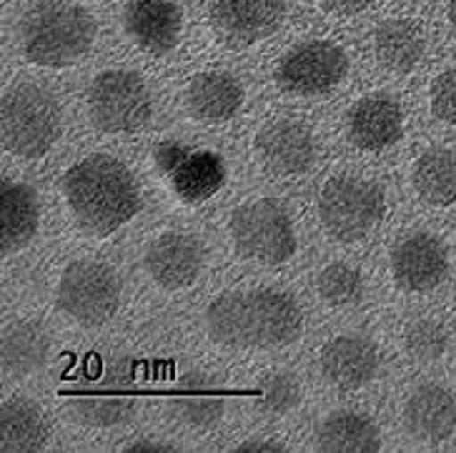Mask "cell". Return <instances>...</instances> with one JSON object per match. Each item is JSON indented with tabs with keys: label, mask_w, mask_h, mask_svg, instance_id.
<instances>
[{
	"label": "cell",
	"mask_w": 456,
	"mask_h": 453,
	"mask_svg": "<svg viewBox=\"0 0 456 453\" xmlns=\"http://www.w3.org/2000/svg\"><path fill=\"white\" fill-rule=\"evenodd\" d=\"M374 0H319L323 11L334 15H359L363 13Z\"/></svg>",
	"instance_id": "obj_33"
},
{
	"label": "cell",
	"mask_w": 456,
	"mask_h": 453,
	"mask_svg": "<svg viewBox=\"0 0 456 453\" xmlns=\"http://www.w3.org/2000/svg\"><path fill=\"white\" fill-rule=\"evenodd\" d=\"M427 51V33L411 18H389L374 33L376 61L391 73H411Z\"/></svg>",
	"instance_id": "obj_26"
},
{
	"label": "cell",
	"mask_w": 456,
	"mask_h": 453,
	"mask_svg": "<svg viewBox=\"0 0 456 453\" xmlns=\"http://www.w3.org/2000/svg\"><path fill=\"white\" fill-rule=\"evenodd\" d=\"M206 261V243L191 231H163L148 240L143 251V271L148 280L166 294L193 288L203 276Z\"/></svg>",
	"instance_id": "obj_12"
},
{
	"label": "cell",
	"mask_w": 456,
	"mask_h": 453,
	"mask_svg": "<svg viewBox=\"0 0 456 453\" xmlns=\"http://www.w3.org/2000/svg\"><path fill=\"white\" fill-rule=\"evenodd\" d=\"M95 33L98 26L88 8L68 0H41L18 23V48L33 66L66 68L88 55Z\"/></svg>",
	"instance_id": "obj_4"
},
{
	"label": "cell",
	"mask_w": 456,
	"mask_h": 453,
	"mask_svg": "<svg viewBox=\"0 0 456 453\" xmlns=\"http://www.w3.org/2000/svg\"><path fill=\"white\" fill-rule=\"evenodd\" d=\"M153 168L175 198L188 206L214 198L228 175L224 156L211 148L188 146L178 138H168L153 148Z\"/></svg>",
	"instance_id": "obj_10"
},
{
	"label": "cell",
	"mask_w": 456,
	"mask_h": 453,
	"mask_svg": "<svg viewBox=\"0 0 456 453\" xmlns=\"http://www.w3.org/2000/svg\"><path fill=\"white\" fill-rule=\"evenodd\" d=\"M349 76V55L334 40L311 38L291 45L273 68L283 93L316 98L336 91Z\"/></svg>",
	"instance_id": "obj_11"
},
{
	"label": "cell",
	"mask_w": 456,
	"mask_h": 453,
	"mask_svg": "<svg viewBox=\"0 0 456 453\" xmlns=\"http://www.w3.org/2000/svg\"><path fill=\"white\" fill-rule=\"evenodd\" d=\"M446 18H449V26H452V30H454V36H456V0H449Z\"/></svg>",
	"instance_id": "obj_35"
},
{
	"label": "cell",
	"mask_w": 456,
	"mask_h": 453,
	"mask_svg": "<svg viewBox=\"0 0 456 453\" xmlns=\"http://www.w3.org/2000/svg\"><path fill=\"white\" fill-rule=\"evenodd\" d=\"M231 453H289V446L276 439H246L241 441Z\"/></svg>",
	"instance_id": "obj_32"
},
{
	"label": "cell",
	"mask_w": 456,
	"mask_h": 453,
	"mask_svg": "<svg viewBox=\"0 0 456 453\" xmlns=\"http://www.w3.org/2000/svg\"><path fill=\"white\" fill-rule=\"evenodd\" d=\"M254 403L256 411L266 418H286L304 403V386L289 368H273L258 378Z\"/></svg>",
	"instance_id": "obj_28"
},
{
	"label": "cell",
	"mask_w": 456,
	"mask_h": 453,
	"mask_svg": "<svg viewBox=\"0 0 456 453\" xmlns=\"http://www.w3.org/2000/svg\"><path fill=\"white\" fill-rule=\"evenodd\" d=\"M246 103V88L228 70H206L196 73L183 88L186 113L206 125H221L241 113Z\"/></svg>",
	"instance_id": "obj_21"
},
{
	"label": "cell",
	"mask_w": 456,
	"mask_h": 453,
	"mask_svg": "<svg viewBox=\"0 0 456 453\" xmlns=\"http://www.w3.org/2000/svg\"><path fill=\"white\" fill-rule=\"evenodd\" d=\"M316 294L329 308H351L366 294V280L354 263L334 261L316 273Z\"/></svg>",
	"instance_id": "obj_29"
},
{
	"label": "cell",
	"mask_w": 456,
	"mask_h": 453,
	"mask_svg": "<svg viewBox=\"0 0 456 453\" xmlns=\"http://www.w3.org/2000/svg\"><path fill=\"white\" fill-rule=\"evenodd\" d=\"M411 186L419 198L431 208H446L456 203V150L429 148L414 160Z\"/></svg>",
	"instance_id": "obj_27"
},
{
	"label": "cell",
	"mask_w": 456,
	"mask_h": 453,
	"mask_svg": "<svg viewBox=\"0 0 456 453\" xmlns=\"http://www.w3.org/2000/svg\"><path fill=\"white\" fill-rule=\"evenodd\" d=\"M86 110L101 133H135L153 118V95L141 73L110 68L91 80Z\"/></svg>",
	"instance_id": "obj_9"
},
{
	"label": "cell",
	"mask_w": 456,
	"mask_h": 453,
	"mask_svg": "<svg viewBox=\"0 0 456 453\" xmlns=\"http://www.w3.org/2000/svg\"><path fill=\"white\" fill-rule=\"evenodd\" d=\"M403 431L419 443L439 446L456 431V396L442 384H419L402 403Z\"/></svg>",
	"instance_id": "obj_18"
},
{
	"label": "cell",
	"mask_w": 456,
	"mask_h": 453,
	"mask_svg": "<svg viewBox=\"0 0 456 453\" xmlns=\"http://www.w3.org/2000/svg\"><path fill=\"white\" fill-rule=\"evenodd\" d=\"M203 331L224 351H281L304 336L306 313L281 288H231L206 306Z\"/></svg>",
	"instance_id": "obj_1"
},
{
	"label": "cell",
	"mask_w": 456,
	"mask_h": 453,
	"mask_svg": "<svg viewBox=\"0 0 456 453\" xmlns=\"http://www.w3.org/2000/svg\"><path fill=\"white\" fill-rule=\"evenodd\" d=\"M53 301L68 323L78 328H101L121 311L123 280L106 261L76 258L55 280Z\"/></svg>",
	"instance_id": "obj_7"
},
{
	"label": "cell",
	"mask_w": 456,
	"mask_h": 453,
	"mask_svg": "<svg viewBox=\"0 0 456 453\" xmlns=\"http://www.w3.org/2000/svg\"><path fill=\"white\" fill-rule=\"evenodd\" d=\"M387 214V193L362 174H336L319 190L316 215L322 228L338 243L366 239Z\"/></svg>",
	"instance_id": "obj_8"
},
{
	"label": "cell",
	"mask_w": 456,
	"mask_h": 453,
	"mask_svg": "<svg viewBox=\"0 0 456 453\" xmlns=\"http://www.w3.org/2000/svg\"><path fill=\"white\" fill-rule=\"evenodd\" d=\"M351 146L369 153L391 148L403 135V108L391 93L376 91L359 98L346 113Z\"/></svg>",
	"instance_id": "obj_20"
},
{
	"label": "cell",
	"mask_w": 456,
	"mask_h": 453,
	"mask_svg": "<svg viewBox=\"0 0 456 453\" xmlns=\"http://www.w3.org/2000/svg\"><path fill=\"white\" fill-rule=\"evenodd\" d=\"M3 148L20 160L45 158L63 133V110L48 88L15 83L3 93Z\"/></svg>",
	"instance_id": "obj_5"
},
{
	"label": "cell",
	"mask_w": 456,
	"mask_h": 453,
	"mask_svg": "<svg viewBox=\"0 0 456 453\" xmlns=\"http://www.w3.org/2000/svg\"><path fill=\"white\" fill-rule=\"evenodd\" d=\"M319 368L329 386L359 391L379 376L381 353L369 336L336 334L319 348Z\"/></svg>",
	"instance_id": "obj_16"
},
{
	"label": "cell",
	"mask_w": 456,
	"mask_h": 453,
	"mask_svg": "<svg viewBox=\"0 0 456 453\" xmlns=\"http://www.w3.org/2000/svg\"><path fill=\"white\" fill-rule=\"evenodd\" d=\"M51 443L48 416L36 400L13 396L0 411V449L5 453H41Z\"/></svg>",
	"instance_id": "obj_25"
},
{
	"label": "cell",
	"mask_w": 456,
	"mask_h": 453,
	"mask_svg": "<svg viewBox=\"0 0 456 453\" xmlns=\"http://www.w3.org/2000/svg\"><path fill=\"white\" fill-rule=\"evenodd\" d=\"M429 106L434 118L456 128V68H449L431 80Z\"/></svg>",
	"instance_id": "obj_31"
},
{
	"label": "cell",
	"mask_w": 456,
	"mask_h": 453,
	"mask_svg": "<svg viewBox=\"0 0 456 453\" xmlns=\"http://www.w3.org/2000/svg\"><path fill=\"white\" fill-rule=\"evenodd\" d=\"M228 239L239 258L256 266L279 268L298 251L294 215L276 198H254L228 215Z\"/></svg>",
	"instance_id": "obj_6"
},
{
	"label": "cell",
	"mask_w": 456,
	"mask_h": 453,
	"mask_svg": "<svg viewBox=\"0 0 456 453\" xmlns=\"http://www.w3.org/2000/svg\"><path fill=\"white\" fill-rule=\"evenodd\" d=\"M61 196L73 228L88 239H108L143 208L134 171L110 153L76 160L61 178Z\"/></svg>",
	"instance_id": "obj_2"
},
{
	"label": "cell",
	"mask_w": 456,
	"mask_h": 453,
	"mask_svg": "<svg viewBox=\"0 0 456 453\" xmlns=\"http://www.w3.org/2000/svg\"><path fill=\"white\" fill-rule=\"evenodd\" d=\"M41 228V200L26 183H5L0 193V251L3 258H13Z\"/></svg>",
	"instance_id": "obj_24"
},
{
	"label": "cell",
	"mask_w": 456,
	"mask_h": 453,
	"mask_svg": "<svg viewBox=\"0 0 456 453\" xmlns=\"http://www.w3.org/2000/svg\"><path fill=\"white\" fill-rule=\"evenodd\" d=\"M403 353L414 363L431 366L442 360L449 351V328L436 319L411 320L402 334Z\"/></svg>",
	"instance_id": "obj_30"
},
{
	"label": "cell",
	"mask_w": 456,
	"mask_h": 453,
	"mask_svg": "<svg viewBox=\"0 0 456 453\" xmlns=\"http://www.w3.org/2000/svg\"><path fill=\"white\" fill-rule=\"evenodd\" d=\"M286 15V0H216L211 28L228 48H251L273 36Z\"/></svg>",
	"instance_id": "obj_14"
},
{
	"label": "cell",
	"mask_w": 456,
	"mask_h": 453,
	"mask_svg": "<svg viewBox=\"0 0 456 453\" xmlns=\"http://www.w3.org/2000/svg\"><path fill=\"white\" fill-rule=\"evenodd\" d=\"M226 388L214 376L186 371L178 376L168 393V414L188 431H214L226 416Z\"/></svg>",
	"instance_id": "obj_17"
},
{
	"label": "cell",
	"mask_w": 456,
	"mask_h": 453,
	"mask_svg": "<svg viewBox=\"0 0 456 453\" xmlns=\"http://www.w3.org/2000/svg\"><path fill=\"white\" fill-rule=\"evenodd\" d=\"M138 363L126 353H91L70 378L68 411L98 431L121 428L138 414Z\"/></svg>",
	"instance_id": "obj_3"
},
{
	"label": "cell",
	"mask_w": 456,
	"mask_h": 453,
	"mask_svg": "<svg viewBox=\"0 0 456 453\" xmlns=\"http://www.w3.org/2000/svg\"><path fill=\"white\" fill-rule=\"evenodd\" d=\"M123 453H174L175 449L171 443H163L156 439H138L128 446H123Z\"/></svg>",
	"instance_id": "obj_34"
},
{
	"label": "cell",
	"mask_w": 456,
	"mask_h": 453,
	"mask_svg": "<svg viewBox=\"0 0 456 453\" xmlns=\"http://www.w3.org/2000/svg\"><path fill=\"white\" fill-rule=\"evenodd\" d=\"M314 446L323 453H379L384 449V436L371 416L338 409L316 424Z\"/></svg>",
	"instance_id": "obj_23"
},
{
	"label": "cell",
	"mask_w": 456,
	"mask_h": 453,
	"mask_svg": "<svg viewBox=\"0 0 456 453\" xmlns=\"http://www.w3.org/2000/svg\"><path fill=\"white\" fill-rule=\"evenodd\" d=\"M123 30L143 53L166 55L183 33V13L175 0H128L123 8Z\"/></svg>",
	"instance_id": "obj_19"
},
{
	"label": "cell",
	"mask_w": 456,
	"mask_h": 453,
	"mask_svg": "<svg viewBox=\"0 0 456 453\" xmlns=\"http://www.w3.org/2000/svg\"><path fill=\"white\" fill-rule=\"evenodd\" d=\"M53 356L51 331L33 319H15L5 323L0 341V368L5 381L18 384L38 376Z\"/></svg>",
	"instance_id": "obj_22"
},
{
	"label": "cell",
	"mask_w": 456,
	"mask_h": 453,
	"mask_svg": "<svg viewBox=\"0 0 456 453\" xmlns=\"http://www.w3.org/2000/svg\"><path fill=\"white\" fill-rule=\"evenodd\" d=\"M254 153L258 163L273 175L291 178L309 171L316 160V138L306 123L279 118L258 128L254 135Z\"/></svg>",
	"instance_id": "obj_15"
},
{
	"label": "cell",
	"mask_w": 456,
	"mask_h": 453,
	"mask_svg": "<svg viewBox=\"0 0 456 453\" xmlns=\"http://www.w3.org/2000/svg\"><path fill=\"white\" fill-rule=\"evenodd\" d=\"M449 246L431 231H409L391 243L389 271L403 294H429L449 276Z\"/></svg>",
	"instance_id": "obj_13"
}]
</instances>
